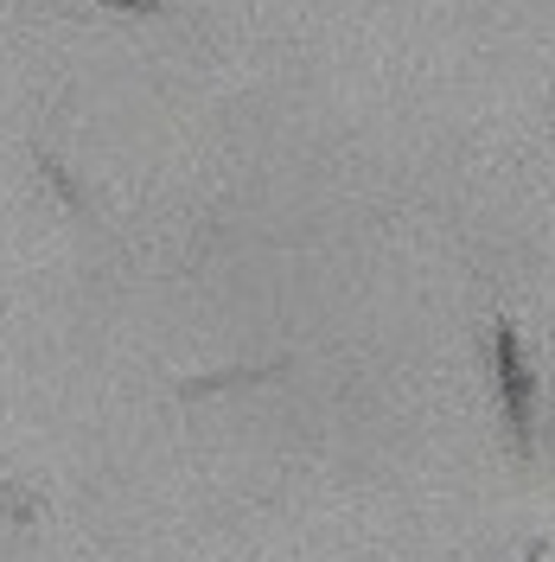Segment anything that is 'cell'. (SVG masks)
Here are the masks:
<instances>
[{"label":"cell","instance_id":"6","mask_svg":"<svg viewBox=\"0 0 555 562\" xmlns=\"http://www.w3.org/2000/svg\"><path fill=\"white\" fill-rule=\"evenodd\" d=\"M523 562H543V543H530V557H523Z\"/></svg>","mask_w":555,"mask_h":562},{"label":"cell","instance_id":"3","mask_svg":"<svg viewBox=\"0 0 555 562\" xmlns=\"http://www.w3.org/2000/svg\"><path fill=\"white\" fill-rule=\"evenodd\" d=\"M33 167H38V179H45V186H52V192L65 199V211H77V217H90V199H83V186L70 179V167L58 160V154H52V147H33Z\"/></svg>","mask_w":555,"mask_h":562},{"label":"cell","instance_id":"1","mask_svg":"<svg viewBox=\"0 0 555 562\" xmlns=\"http://www.w3.org/2000/svg\"><path fill=\"white\" fill-rule=\"evenodd\" d=\"M491 378H498L505 435H511L518 460H536V371H530V351H523V339H518L511 319L491 326Z\"/></svg>","mask_w":555,"mask_h":562},{"label":"cell","instance_id":"2","mask_svg":"<svg viewBox=\"0 0 555 562\" xmlns=\"http://www.w3.org/2000/svg\"><path fill=\"white\" fill-rule=\"evenodd\" d=\"M287 371V358H269V364H237V371H211V378H185L179 396L185 403H199V396H217V390H237V384H269Z\"/></svg>","mask_w":555,"mask_h":562},{"label":"cell","instance_id":"4","mask_svg":"<svg viewBox=\"0 0 555 562\" xmlns=\"http://www.w3.org/2000/svg\"><path fill=\"white\" fill-rule=\"evenodd\" d=\"M90 7H109V13H135V20H160V13H173L167 0H90Z\"/></svg>","mask_w":555,"mask_h":562},{"label":"cell","instance_id":"5","mask_svg":"<svg viewBox=\"0 0 555 562\" xmlns=\"http://www.w3.org/2000/svg\"><path fill=\"white\" fill-rule=\"evenodd\" d=\"M0 505L13 512V525H33V518H38V505H33L20 486H7V480H0Z\"/></svg>","mask_w":555,"mask_h":562}]
</instances>
